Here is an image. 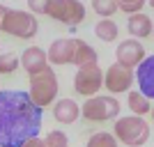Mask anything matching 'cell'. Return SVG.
<instances>
[{
	"instance_id": "18",
	"label": "cell",
	"mask_w": 154,
	"mask_h": 147,
	"mask_svg": "<svg viewBox=\"0 0 154 147\" xmlns=\"http://www.w3.org/2000/svg\"><path fill=\"white\" fill-rule=\"evenodd\" d=\"M117 9V0H92V12H97L101 19H110Z\"/></svg>"
},
{
	"instance_id": "28",
	"label": "cell",
	"mask_w": 154,
	"mask_h": 147,
	"mask_svg": "<svg viewBox=\"0 0 154 147\" xmlns=\"http://www.w3.org/2000/svg\"><path fill=\"white\" fill-rule=\"evenodd\" d=\"M152 35H154V32H152Z\"/></svg>"
},
{
	"instance_id": "2",
	"label": "cell",
	"mask_w": 154,
	"mask_h": 147,
	"mask_svg": "<svg viewBox=\"0 0 154 147\" xmlns=\"http://www.w3.org/2000/svg\"><path fill=\"white\" fill-rule=\"evenodd\" d=\"M113 136L117 138V142L129 147H140L147 142L149 138V127L147 122L138 115H129V117H117L115 127H113Z\"/></svg>"
},
{
	"instance_id": "9",
	"label": "cell",
	"mask_w": 154,
	"mask_h": 147,
	"mask_svg": "<svg viewBox=\"0 0 154 147\" xmlns=\"http://www.w3.org/2000/svg\"><path fill=\"white\" fill-rule=\"evenodd\" d=\"M115 58H117V64H122L127 69H138L147 55H145V48L138 39H124V41L117 44Z\"/></svg>"
},
{
	"instance_id": "15",
	"label": "cell",
	"mask_w": 154,
	"mask_h": 147,
	"mask_svg": "<svg viewBox=\"0 0 154 147\" xmlns=\"http://www.w3.org/2000/svg\"><path fill=\"white\" fill-rule=\"evenodd\" d=\"M99 62V55H97V51L92 48L88 41H83V39H78V46H76V55H74V64H76L78 69L81 67H88V64H97Z\"/></svg>"
},
{
	"instance_id": "14",
	"label": "cell",
	"mask_w": 154,
	"mask_h": 147,
	"mask_svg": "<svg viewBox=\"0 0 154 147\" xmlns=\"http://www.w3.org/2000/svg\"><path fill=\"white\" fill-rule=\"evenodd\" d=\"M127 30L134 39H143V37H149L154 32V21L149 19L147 14H136V16H129L127 19Z\"/></svg>"
},
{
	"instance_id": "12",
	"label": "cell",
	"mask_w": 154,
	"mask_h": 147,
	"mask_svg": "<svg viewBox=\"0 0 154 147\" xmlns=\"http://www.w3.org/2000/svg\"><path fill=\"white\" fill-rule=\"evenodd\" d=\"M136 81L143 94L147 99H154V55H147L145 62L136 69Z\"/></svg>"
},
{
	"instance_id": "4",
	"label": "cell",
	"mask_w": 154,
	"mask_h": 147,
	"mask_svg": "<svg viewBox=\"0 0 154 147\" xmlns=\"http://www.w3.org/2000/svg\"><path fill=\"white\" fill-rule=\"evenodd\" d=\"M55 94H58V76L51 67L30 76V96L39 108L51 106L55 101Z\"/></svg>"
},
{
	"instance_id": "3",
	"label": "cell",
	"mask_w": 154,
	"mask_h": 147,
	"mask_svg": "<svg viewBox=\"0 0 154 147\" xmlns=\"http://www.w3.org/2000/svg\"><path fill=\"white\" fill-rule=\"evenodd\" d=\"M2 32L12 35V37H19V39H32L39 30V23L37 19L32 16L30 12H23V9H7L5 19H2Z\"/></svg>"
},
{
	"instance_id": "21",
	"label": "cell",
	"mask_w": 154,
	"mask_h": 147,
	"mask_svg": "<svg viewBox=\"0 0 154 147\" xmlns=\"http://www.w3.org/2000/svg\"><path fill=\"white\" fill-rule=\"evenodd\" d=\"M19 69L16 53H0V74H14Z\"/></svg>"
},
{
	"instance_id": "6",
	"label": "cell",
	"mask_w": 154,
	"mask_h": 147,
	"mask_svg": "<svg viewBox=\"0 0 154 147\" xmlns=\"http://www.w3.org/2000/svg\"><path fill=\"white\" fill-rule=\"evenodd\" d=\"M81 115L90 122H108L120 115V101L110 94H97L81 106Z\"/></svg>"
},
{
	"instance_id": "13",
	"label": "cell",
	"mask_w": 154,
	"mask_h": 147,
	"mask_svg": "<svg viewBox=\"0 0 154 147\" xmlns=\"http://www.w3.org/2000/svg\"><path fill=\"white\" fill-rule=\"evenodd\" d=\"M53 117L60 122V124H74V122L81 117V106H78L74 99H60L53 106Z\"/></svg>"
},
{
	"instance_id": "25",
	"label": "cell",
	"mask_w": 154,
	"mask_h": 147,
	"mask_svg": "<svg viewBox=\"0 0 154 147\" xmlns=\"http://www.w3.org/2000/svg\"><path fill=\"white\" fill-rule=\"evenodd\" d=\"M7 9H9V7H5V5H0V28H2V19H5V14H7Z\"/></svg>"
},
{
	"instance_id": "8",
	"label": "cell",
	"mask_w": 154,
	"mask_h": 147,
	"mask_svg": "<svg viewBox=\"0 0 154 147\" xmlns=\"http://www.w3.org/2000/svg\"><path fill=\"white\" fill-rule=\"evenodd\" d=\"M136 81V71L127 69L122 64H110L106 69V76H103V87L108 90L110 94H120V92H129L131 85Z\"/></svg>"
},
{
	"instance_id": "1",
	"label": "cell",
	"mask_w": 154,
	"mask_h": 147,
	"mask_svg": "<svg viewBox=\"0 0 154 147\" xmlns=\"http://www.w3.org/2000/svg\"><path fill=\"white\" fill-rule=\"evenodd\" d=\"M42 108L32 101L30 92L0 90V147H23L39 138Z\"/></svg>"
},
{
	"instance_id": "27",
	"label": "cell",
	"mask_w": 154,
	"mask_h": 147,
	"mask_svg": "<svg viewBox=\"0 0 154 147\" xmlns=\"http://www.w3.org/2000/svg\"><path fill=\"white\" fill-rule=\"evenodd\" d=\"M149 115H152V122H154V108H152V113H149Z\"/></svg>"
},
{
	"instance_id": "7",
	"label": "cell",
	"mask_w": 154,
	"mask_h": 147,
	"mask_svg": "<svg viewBox=\"0 0 154 147\" xmlns=\"http://www.w3.org/2000/svg\"><path fill=\"white\" fill-rule=\"evenodd\" d=\"M103 76L106 71L99 69V64H88V67H81L76 71V78H74V87H76L78 94L88 96H97V92L103 87Z\"/></svg>"
},
{
	"instance_id": "22",
	"label": "cell",
	"mask_w": 154,
	"mask_h": 147,
	"mask_svg": "<svg viewBox=\"0 0 154 147\" xmlns=\"http://www.w3.org/2000/svg\"><path fill=\"white\" fill-rule=\"evenodd\" d=\"M46 147H67L69 145V138H67V133L64 131H60V129H53L51 133L44 138Z\"/></svg>"
},
{
	"instance_id": "20",
	"label": "cell",
	"mask_w": 154,
	"mask_h": 147,
	"mask_svg": "<svg viewBox=\"0 0 154 147\" xmlns=\"http://www.w3.org/2000/svg\"><path fill=\"white\" fill-rule=\"evenodd\" d=\"M117 7H120V12L129 14V16H136V14H143L145 0H117Z\"/></svg>"
},
{
	"instance_id": "26",
	"label": "cell",
	"mask_w": 154,
	"mask_h": 147,
	"mask_svg": "<svg viewBox=\"0 0 154 147\" xmlns=\"http://www.w3.org/2000/svg\"><path fill=\"white\" fill-rule=\"evenodd\" d=\"M147 5H149V7H154V0H149V2H147Z\"/></svg>"
},
{
	"instance_id": "17",
	"label": "cell",
	"mask_w": 154,
	"mask_h": 147,
	"mask_svg": "<svg viewBox=\"0 0 154 147\" xmlns=\"http://www.w3.org/2000/svg\"><path fill=\"white\" fill-rule=\"evenodd\" d=\"M117 32H120V30H117V23L113 19H101L94 26V35L101 39V41H115Z\"/></svg>"
},
{
	"instance_id": "16",
	"label": "cell",
	"mask_w": 154,
	"mask_h": 147,
	"mask_svg": "<svg viewBox=\"0 0 154 147\" xmlns=\"http://www.w3.org/2000/svg\"><path fill=\"white\" fill-rule=\"evenodd\" d=\"M152 103H149V99L145 94H143L140 90L138 92H129V110L134 113V115L143 117V115H147V113H152Z\"/></svg>"
},
{
	"instance_id": "11",
	"label": "cell",
	"mask_w": 154,
	"mask_h": 147,
	"mask_svg": "<svg viewBox=\"0 0 154 147\" xmlns=\"http://www.w3.org/2000/svg\"><path fill=\"white\" fill-rule=\"evenodd\" d=\"M21 67L30 76H35L39 71L48 69V53L42 51L39 46H28L26 51H23V55H21Z\"/></svg>"
},
{
	"instance_id": "23",
	"label": "cell",
	"mask_w": 154,
	"mask_h": 147,
	"mask_svg": "<svg viewBox=\"0 0 154 147\" xmlns=\"http://www.w3.org/2000/svg\"><path fill=\"white\" fill-rule=\"evenodd\" d=\"M44 7H46V0H28V9L30 12L44 14Z\"/></svg>"
},
{
	"instance_id": "19",
	"label": "cell",
	"mask_w": 154,
	"mask_h": 147,
	"mask_svg": "<svg viewBox=\"0 0 154 147\" xmlns=\"http://www.w3.org/2000/svg\"><path fill=\"white\" fill-rule=\"evenodd\" d=\"M85 147H117V138L113 133H106V131H99L88 140Z\"/></svg>"
},
{
	"instance_id": "5",
	"label": "cell",
	"mask_w": 154,
	"mask_h": 147,
	"mask_svg": "<svg viewBox=\"0 0 154 147\" xmlns=\"http://www.w3.org/2000/svg\"><path fill=\"white\" fill-rule=\"evenodd\" d=\"M44 14L64 26H81L85 19V5L78 0H46Z\"/></svg>"
},
{
	"instance_id": "10",
	"label": "cell",
	"mask_w": 154,
	"mask_h": 147,
	"mask_svg": "<svg viewBox=\"0 0 154 147\" xmlns=\"http://www.w3.org/2000/svg\"><path fill=\"white\" fill-rule=\"evenodd\" d=\"M76 46H78L76 37L55 39V41L51 44V48H48V62L55 64V67L71 64V62H74V55H76Z\"/></svg>"
},
{
	"instance_id": "24",
	"label": "cell",
	"mask_w": 154,
	"mask_h": 147,
	"mask_svg": "<svg viewBox=\"0 0 154 147\" xmlns=\"http://www.w3.org/2000/svg\"><path fill=\"white\" fill-rule=\"evenodd\" d=\"M23 147H46V142L42 140V138H32V140H28Z\"/></svg>"
}]
</instances>
